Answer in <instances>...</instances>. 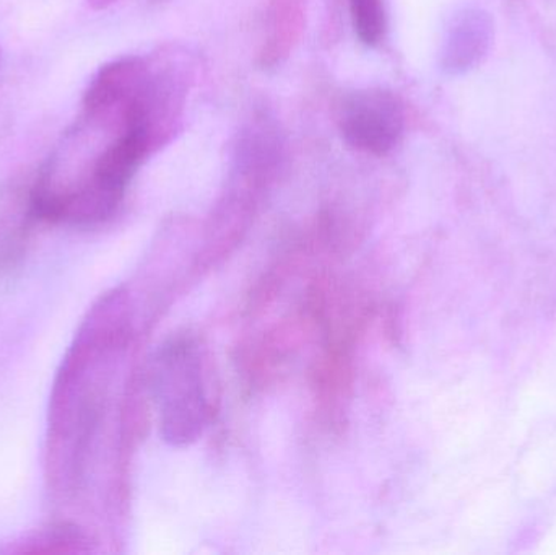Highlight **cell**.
Listing matches in <instances>:
<instances>
[{"label": "cell", "instance_id": "obj_2", "mask_svg": "<svg viewBox=\"0 0 556 555\" xmlns=\"http://www.w3.org/2000/svg\"><path fill=\"white\" fill-rule=\"evenodd\" d=\"M337 123L352 149L368 155H388L404 134V108L392 91L365 88L343 98Z\"/></svg>", "mask_w": 556, "mask_h": 555}, {"label": "cell", "instance_id": "obj_4", "mask_svg": "<svg viewBox=\"0 0 556 555\" xmlns=\"http://www.w3.org/2000/svg\"><path fill=\"white\" fill-rule=\"evenodd\" d=\"M353 29L363 45L376 48L388 33L386 0H349Z\"/></svg>", "mask_w": 556, "mask_h": 555}, {"label": "cell", "instance_id": "obj_3", "mask_svg": "<svg viewBox=\"0 0 556 555\" xmlns=\"http://www.w3.org/2000/svg\"><path fill=\"white\" fill-rule=\"evenodd\" d=\"M493 23L489 13L466 9L457 13L447 28L441 51V65L451 75L476 67L492 45Z\"/></svg>", "mask_w": 556, "mask_h": 555}, {"label": "cell", "instance_id": "obj_1", "mask_svg": "<svg viewBox=\"0 0 556 555\" xmlns=\"http://www.w3.org/2000/svg\"><path fill=\"white\" fill-rule=\"evenodd\" d=\"M156 388L166 439L173 442L194 439L201 432L207 409L201 364L191 342H173L163 351Z\"/></svg>", "mask_w": 556, "mask_h": 555}]
</instances>
